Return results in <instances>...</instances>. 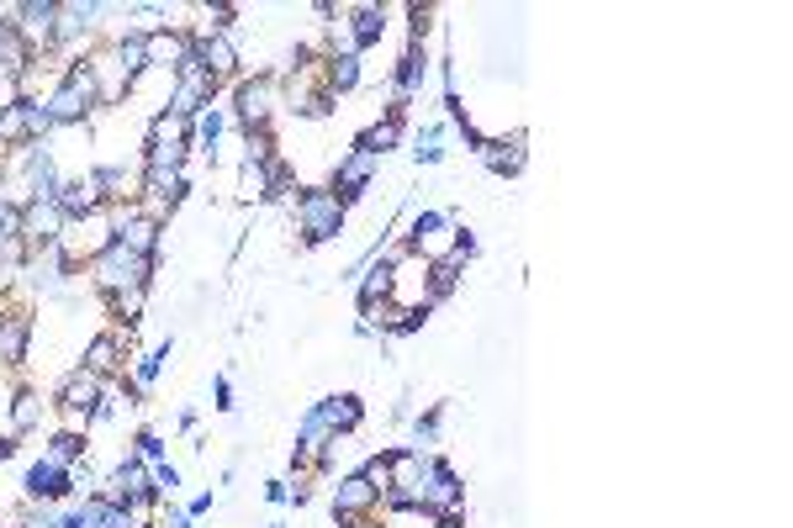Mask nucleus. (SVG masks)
<instances>
[{
	"instance_id": "1",
	"label": "nucleus",
	"mask_w": 793,
	"mask_h": 528,
	"mask_svg": "<svg viewBox=\"0 0 793 528\" xmlns=\"http://www.w3.org/2000/svg\"><path fill=\"white\" fill-rule=\"evenodd\" d=\"M191 117H180V111H154L149 122V143H143V169H186L191 159Z\"/></svg>"
},
{
	"instance_id": "2",
	"label": "nucleus",
	"mask_w": 793,
	"mask_h": 528,
	"mask_svg": "<svg viewBox=\"0 0 793 528\" xmlns=\"http://www.w3.org/2000/svg\"><path fill=\"white\" fill-rule=\"evenodd\" d=\"M149 280H154V259L127 254L122 243H106V249L90 259V286H96L101 296H117L127 286H149Z\"/></svg>"
},
{
	"instance_id": "3",
	"label": "nucleus",
	"mask_w": 793,
	"mask_h": 528,
	"mask_svg": "<svg viewBox=\"0 0 793 528\" xmlns=\"http://www.w3.org/2000/svg\"><path fill=\"white\" fill-rule=\"evenodd\" d=\"M344 212L349 206L334 196V191H302L297 206H291V217H297V233L307 249H318V243H334L344 233Z\"/></svg>"
},
{
	"instance_id": "4",
	"label": "nucleus",
	"mask_w": 793,
	"mask_h": 528,
	"mask_svg": "<svg viewBox=\"0 0 793 528\" xmlns=\"http://www.w3.org/2000/svg\"><path fill=\"white\" fill-rule=\"evenodd\" d=\"M233 101H238V106H233L238 127H244V132H270L275 111H281V80H275V74H254V80H238Z\"/></svg>"
},
{
	"instance_id": "5",
	"label": "nucleus",
	"mask_w": 793,
	"mask_h": 528,
	"mask_svg": "<svg viewBox=\"0 0 793 528\" xmlns=\"http://www.w3.org/2000/svg\"><path fill=\"white\" fill-rule=\"evenodd\" d=\"M101 396H106V381H101V375H90L85 365L64 375V386H59V412H64L69 433L90 428V418H96V407H101Z\"/></svg>"
},
{
	"instance_id": "6",
	"label": "nucleus",
	"mask_w": 793,
	"mask_h": 528,
	"mask_svg": "<svg viewBox=\"0 0 793 528\" xmlns=\"http://www.w3.org/2000/svg\"><path fill=\"white\" fill-rule=\"evenodd\" d=\"M217 90H223V80H212V74L196 64V53H191L186 69H180L175 85H170V111H180V117H201V111L217 101Z\"/></svg>"
},
{
	"instance_id": "7",
	"label": "nucleus",
	"mask_w": 793,
	"mask_h": 528,
	"mask_svg": "<svg viewBox=\"0 0 793 528\" xmlns=\"http://www.w3.org/2000/svg\"><path fill=\"white\" fill-rule=\"evenodd\" d=\"M460 502H466V486H460V476H455L445 460H434L429 476H423V518H455Z\"/></svg>"
},
{
	"instance_id": "8",
	"label": "nucleus",
	"mask_w": 793,
	"mask_h": 528,
	"mask_svg": "<svg viewBox=\"0 0 793 528\" xmlns=\"http://www.w3.org/2000/svg\"><path fill=\"white\" fill-rule=\"evenodd\" d=\"M75 486H80L75 470H64L59 460H48V455H43L38 465H27V476H22L27 502H53V507H59L69 492H75Z\"/></svg>"
},
{
	"instance_id": "9",
	"label": "nucleus",
	"mask_w": 793,
	"mask_h": 528,
	"mask_svg": "<svg viewBox=\"0 0 793 528\" xmlns=\"http://www.w3.org/2000/svg\"><path fill=\"white\" fill-rule=\"evenodd\" d=\"M376 169H381V159L371 154V148H344L339 154V164H334V196L349 206L360 191H371V180H376Z\"/></svg>"
},
{
	"instance_id": "10",
	"label": "nucleus",
	"mask_w": 793,
	"mask_h": 528,
	"mask_svg": "<svg viewBox=\"0 0 793 528\" xmlns=\"http://www.w3.org/2000/svg\"><path fill=\"white\" fill-rule=\"evenodd\" d=\"M191 53L212 80H233L238 74V48H233L228 32H191Z\"/></svg>"
},
{
	"instance_id": "11",
	"label": "nucleus",
	"mask_w": 793,
	"mask_h": 528,
	"mask_svg": "<svg viewBox=\"0 0 793 528\" xmlns=\"http://www.w3.org/2000/svg\"><path fill=\"white\" fill-rule=\"evenodd\" d=\"M85 69H90V80H96V101H101V106H117V101H127V96H133V80L122 74V64H117V48H101V53H90V59H85Z\"/></svg>"
},
{
	"instance_id": "12",
	"label": "nucleus",
	"mask_w": 793,
	"mask_h": 528,
	"mask_svg": "<svg viewBox=\"0 0 793 528\" xmlns=\"http://www.w3.org/2000/svg\"><path fill=\"white\" fill-rule=\"evenodd\" d=\"M381 513V497L365 486V476L355 470V476H339L334 486V518L339 523H360V518H376Z\"/></svg>"
},
{
	"instance_id": "13",
	"label": "nucleus",
	"mask_w": 793,
	"mask_h": 528,
	"mask_svg": "<svg viewBox=\"0 0 793 528\" xmlns=\"http://www.w3.org/2000/svg\"><path fill=\"white\" fill-rule=\"evenodd\" d=\"M143 48H149V69H164L175 80L180 69H186V59H191V37L180 32V27H154L149 37H143Z\"/></svg>"
},
{
	"instance_id": "14",
	"label": "nucleus",
	"mask_w": 793,
	"mask_h": 528,
	"mask_svg": "<svg viewBox=\"0 0 793 528\" xmlns=\"http://www.w3.org/2000/svg\"><path fill=\"white\" fill-rule=\"evenodd\" d=\"M476 154H482V164L492 169V175H519L524 159H529V138L524 132H503V138H482L476 143Z\"/></svg>"
},
{
	"instance_id": "15",
	"label": "nucleus",
	"mask_w": 793,
	"mask_h": 528,
	"mask_svg": "<svg viewBox=\"0 0 793 528\" xmlns=\"http://www.w3.org/2000/svg\"><path fill=\"white\" fill-rule=\"evenodd\" d=\"M27 349H32V317L22 307H0V365L22 370Z\"/></svg>"
},
{
	"instance_id": "16",
	"label": "nucleus",
	"mask_w": 793,
	"mask_h": 528,
	"mask_svg": "<svg viewBox=\"0 0 793 528\" xmlns=\"http://www.w3.org/2000/svg\"><path fill=\"white\" fill-rule=\"evenodd\" d=\"M127 344H133V333L122 338V328L96 333V338L85 344V370L101 375V381H106V375H122V370H127Z\"/></svg>"
},
{
	"instance_id": "17",
	"label": "nucleus",
	"mask_w": 793,
	"mask_h": 528,
	"mask_svg": "<svg viewBox=\"0 0 793 528\" xmlns=\"http://www.w3.org/2000/svg\"><path fill=\"white\" fill-rule=\"evenodd\" d=\"M339 22H344L349 48L365 53V48H376L381 37H386V6H355V11H339Z\"/></svg>"
},
{
	"instance_id": "18",
	"label": "nucleus",
	"mask_w": 793,
	"mask_h": 528,
	"mask_svg": "<svg viewBox=\"0 0 793 528\" xmlns=\"http://www.w3.org/2000/svg\"><path fill=\"white\" fill-rule=\"evenodd\" d=\"M59 212H64L69 222H80V217H96V212H106V196L96 191V180H90V169H85V175H75V180H64V185H59Z\"/></svg>"
},
{
	"instance_id": "19",
	"label": "nucleus",
	"mask_w": 793,
	"mask_h": 528,
	"mask_svg": "<svg viewBox=\"0 0 793 528\" xmlns=\"http://www.w3.org/2000/svg\"><path fill=\"white\" fill-rule=\"evenodd\" d=\"M275 164L281 159H244L238 164V201H270V191H275Z\"/></svg>"
},
{
	"instance_id": "20",
	"label": "nucleus",
	"mask_w": 793,
	"mask_h": 528,
	"mask_svg": "<svg viewBox=\"0 0 793 528\" xmlns=\"http://www.w3.org/2000/svg\"><path fill=\"white\" fill-rule=\"evenodd\" d=\"M376 301H392V254H376L360 270V307H376Z\"/></svg>"
},
{
	"instance_id": "21",
	"label": "nucleus",
	"mask_w": 793,
	"mask_h": 528,
	"mask_svg": "<svg viewBox=\"0 0 793 528\" xmlns=\"http://www.w3.org/2000/svg\"><path fill=\"white\" fill-rule=\"evenodd\" d=\"M318 412H323V423L334 428V433H355V428H360V418H365V407H360V396H355V391H344V396H323Z\"/></svg>"
},
{
	"instance_id": "22",
	"label": "nucleus",
	"mask_w": 793,
	"mask_h": 528,
	"mask_svg": "<svg viewBox=\"0 0 793 528\" xmlns=\"http://www.w3.org/2000/svg\"><path fill=\"white\" fill-rule=\"evenodd\" d=\"M355 143H360V148H371L376 159H381V154H392V148L402 143V111H386V117H381V122H371V127H365V132H360Z\"/></svg>"
},
{
	"instance_id": "23",
	"label": "nucleus",
	"mask_w": 793,
	"mask_h": 528,
	"mask_svg": "<svg viewBox=\"0 0 793 528\" xmlns=\"http://www.w3.org/2000/svg\"><path fill=\"white\" fill-rule=\"evenodd\" d=\"M143 37H149V32H138V27H133V32H122L117 43H112V48H117V64H122L127 80H138V74L149 69V48H143Z\"/></svg>"
},
{
	"instance_id": "24",
	"label": "nucleus",
	"mask_w": 793,
	"mask_h": 528,
	"mask_svg": "<svg viewBox=\"0 0 793 528\" xmlns=\"http://www.w3.org/2000/svg\"><path fill=\"white\" fill-rule=\"evenodd\" d=\"M43 423V396L38 391H16L11 396V439H22Z\"/></svg>"
},
{
	"instance_id": "25",
	"label": "nucleus",
	"mask_w": 793,
	"mask_h": 528,
	"mask_svg": "<svg viewBox=\"0 0 793 528\" xmlns=\"http://www.w3.org/2000/svg\"><path fill=\"white\" fill-rule=\"evenodd\" d=\"M360 53H334V59H328V90H334V96H349V90L360 85Z\"/></svg>"
},
{
	"instance_id": "26",
	"label": "nucleus",
	"mask_w": 793,
	"mask_h": 528,
	"mask_svg": "<svg viewBox=\"0 0 793 528\" xmlns=\"http://www.w3.org/2000/svg\"><path fill=\"white\" fill-rule=\"evenodd\" d=\"M143 301H149V286H127V291H117V296H106V307H112L117 323L133 328L138 317H143Z\"/></svg>"
},
{
	"instance_id": "27",
	"label": "nucleus",
	"mask_w": 793,
	"mask_h": 528,
	"mask_svg": "<svg viewBox=\"0 0 793 528\" xmlns=\"http://www.w3.org/2000/svg\"><path fill=\"white\" fill-rule=\"evenodd\" d=\"M48 460H59L64 470H75L85 460V433H69V428L53 433V439H48Z\"/></svg>"
},
{
	"instance_id": "28",
	"label": "nucleus",
	"mask_w": 793,
	"mask_h": 528,
	"mask_svg": "<svg viewBox=\"0 0 793 528\" xmlns=\"http://www.w3.org/2000/svg\"><path fill=\"white\" fill-rule=\"evenodd\" d=\"M223 127H228V111L207 106L201 117H191V143H212V148H217V138H223Z\"/></svg>"
},
{
	"instance_id": "29",
	"label": "nucleus",
	"mask_w": 793,
	"mask_h": 528,
	"mask_svg": "<svg viewBox=\"0 0 793 528\" xmlns=\"http://www.w3.org/2000/svg\"><path fill=\"white\" fill-rule=\"evenodd\" d=\"M360 476H365V486H371L376 497L392 492V460H386V455H371V460L360 465Z\"/></svg>"
},
{
	"instance_id": "30",
	"label": "nucleus",
	"mask_w": 793,
	"mask_h": 528,
	"mask_svg": "<svg viewBox=\"0 0 793 528\" xmlns=\"http://www.w3.org/2000/svg\"><path fill=\"white\" fill-rule=\"evenodd\" d=\"M434 444H439V412H429V418L413 423V449H418V455H429Z\"/></svg>"
},
{
	"instance_id": "31",
	"label": "nucleus",
	"mask_w": 793,
	"mask_h": 528,
	"mask_svg": "<svg viewBox=\"0 0 793 528\" xmlns=\"http://www.w3.org/2000/svg\"><path fill=\"white\" fill-rule=\"evenodd\" d=\"M418 159H423V164H439V159H445V127H429V132H423V138H418Z\"/></svg>"
},
{
	"instance_id": "32",
	"label": "nucleus",
	"mask_w": 793,
	"mask_h": 528,
	"mask_svg": "<svg viewBox=\"0 0 793 528\" xmlns=\"http://www.w3.org/2000/svg\"><path fill=\"white\" fill-rule=\"evenodd\" d=\"M133 455H138L143 465H159V460H164V439H159L154 428H143V433H138V449H133Z\"/></svg>"
},
{
	"instance_id": "33",
	"label": "nucleus",
	"mask_w": 793,
	"mask_h": 528,
	"mask_svg": "<svg viewBox=\"0 0 793 528\" xmlns=\"http://www.w3.org/2000/svg\"><path fill=\"white\" fill-rule=\"evenodd\" d=\"M149 476H154V492H159V497H175V486H180V470H175L170 460L149 465Z\"/></svg>"
},
{
	"instance_id": "34",
	"label": "nucleus",
	"mask_w": 793,
	"mask_h": 528,
	"mask_svg": "<svg viewBox=\"0 0 793 528\" xmlns=\"http://www.w3.org/2000/svg\"><path fill=\"white\" fill-rule=\"evenodd\" d=\"M212 396H217V402H212L217 412H233V381H228V375H217V381H212Z\"/></svg>"
},
{
	"instance_id": "35",
	"label": "nucleus",
	"mask_w": 793,
	"mask_h": 528,
	"mask_svg": "<svg viewBox=\"0 0 793 528\" xmlns=\"http://www.w3.org/2000/svg\"><path fill=\"white\" fill-rule=\"evenodd\" d=\"M159 528H191V513H180V507H170V513L159 518Z\"/></svg>"
},
{
	"instance_id": "36",
	"label": "nucleus",
	"mask_w": 793,
	"mask_h": 528,
	"mask_svg": "<svg viewBox=\"0 0 793 528\" xmlns=\"http://www.w3.org/2000/svg\"><path fill=\"white\" fill-rule=\"evenodd\" d=\"M265 497H270V502H291V486H286V481H270Z\"/></svg>"
},
{
	"instance_id": "37",
	"label": "nucleus",
	"mask_w": 793,
	"mask_h": 528,
	"mask_svg": "<svg viewBox=\"0 0 793 528\" xmlns=\"http://www.w3.org/2000/svg\"><path fill=\"white\" fill-rule=\"evenodd\" d=\"M186 513H191V518H201V513H212V492H201V497H196V502L186 507Z\"/></svg>"
},
{
	"instance_id": "38",
	"label": "nucleus",
	"mask_w": 793,
	"mask_h": 528,
	"mask_svg": "<svg viewBox=\"0 0 793 528\" xmlns=\"http://www.w3.org/2000/svg\"><path fill=\"white\" fill-rule=\"evenodd\" d=\"M434 528H460V518H434Z\"/></svg>"
},
{
	"instance_id": "39",
	"label": "nucleus",
	"mask_w": 793,
	"mask_h": 528,
	"mask_svg": "<svg viewBox=\"0 0 793 528\" xmlns=\"http://www.w3.org/2000/svg\"><path fill=\"white\" fill-rule=\"evenodd\" d=\"M349 528H376V523H371V518H360V523H349Z\"/></svg>"
},
{
	"instance_id": "40",
	"label": "nucleus",
	"mask_w": 793,
	"mask_h": 528,
	"mask_svg": "<svg viewBox=\"0 0 793 528\" xmlns=\"http://www.w3.org/2000/svg\"><path fill=\"white\" fill-rule=\"evenodd\" d=\"M270 528H286V523H270Z\"/></svg>"
},
{
	"instance_id": "41",
	"label": "nucleus",
	"mask_w": 793,
	"mask_h": 528,
	"mask_svg": "<svg viewBox=\"0 0 793 528\" xmlns=\"http://www.w3.org/2000/svg\"><path fill=\"white\" fill-rule=\"evenodd\" d=\"M143 528H159V523H143Z\"/></svg>"
}]
</instances>
